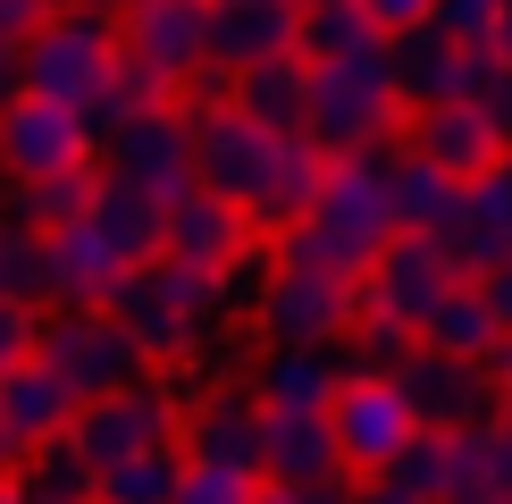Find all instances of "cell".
Wrapping results in <instances>:
<instances>
[{"mask_svg": "<svg viewBox=\"0 0 512 504\" xmlns=\"http://www.w3.org/2000/svg\"><path fill=\"white\" fill-rule=\"evenodd\" d=\"M496 51H504V59H512V0H504V34H496Z\"/></svg>", "mask_w": 512, "mask_h": 504, "instance_id": "cell-44", "label": "cell"}, {"mask_svg": "<svg viewBox=\"0 0 512 504\" xmlns=\"http://www.w3.org/2000/svg\"><path fill=\"white\" fill-rule=\"evenodd\" d=\"M261 429H269V404L252 387H202V404L185 412V454L252 462L261 471Z\"/></svg>", "mask_w": 512, "mask_h": 504, "instance_id": "cell-20", "label": "cell"}, {"mask_svg": "<svg viewBox=\"0 0 512 504\" xmlns=\"http://www.w3.org/2000/svg\"><path fill=\"white\" fill-rule=\"evenodd\" d=\"M252 320H261L269 345H345L361 328V278H336V269H311V261L277 252V278Z\"/></svg>", "mask_w": 512, "mask_h": 504, "instance_id": "cell-8", "label": "cell"}, {"mask_svg": "<svg viewBox=\"0 0 512 504\" xmlns=\"http://www.w3.org/2000/svg\"><path fill=\"white\" fill-rule=\"evenodd\" d=\"M420 345H429V353H454V362H496L512 336H504V320H496V303H487V286H479V278H462V286L429 311Z\"/></svg>", "mask_w": 512, "mask_h": 504, "instance_id": "cell-25", "label": "cell"}, {"mask_svg": "<svg viewBox=\"0 0 512 504\" xmlns=\"http://www.w3.org/2000/svg\"><path fill=\"white\" fill-rule=\"evenodd\" d=\"M429 34H445L454 51H496V34H504V0H437Z\"/></svg>", "mask_w": 512, "mask_h": 504, "instance_id": "cell-33", "label": "cell"}, {"mask_svg": "<svg viewBox=\"0 0 512 504\" xmlns=\"http://www.w3.org/2000/svg\"><path fill=\"white\" fill-rule=\"evenodd\" d=\"M303 9L311 0H210V76L202 84H227L277 51H303Z\"/></svg>", "mask_w": 512, "mask_h": 504, "instance_id": "cell-15", "label": "cell"}, {"mask_svg": "<svg viewBox=\"0 0 512 504\" xmlns=\"http://www.w3.org/2000/svg\"><path fill=\"white\" fill-rule=\"evenodd\" d=\"M227 101H236L244 118L277 126V135H311V59L277 51V59H261V68L227 76Z\"/></svg>", "mask_w": 512, "mask_h": 504, "instance_id": "cell-21", "label": "cell"}, {"mask_svg": "<svg viewBox=\"0 0 512 504\" xmlns=\"http://www.w3.org/2000/svg\"><path fill=\"white\" fill-rule=\"evenodd\" d=\"M471 269L454 261V244L445 236H395L387 252H378V269L361 278V320H378V328H429V311L454 294Z\"/></svg>", "mask_w": 512, "mask_h": 504, "instance_id": "cell-9", "label": "cell"}, {"mask_svg": "<svg viewBox=\"0 0 512 504\" xmlns=\"http://www.w3.org/2000/svg\"><path fill=\"white\" fill-rule=\"evenodd\" d=\"M479 286H487V303H496V320H504V336H512V261H504V269H487Z\"/></svg>", "mask_w": 512, "mask_h": 504, "instance_id": "cell-40", "label": "cell"}, {"mask_svg": "<svg viewBox=\"0 0 512 504\" xmlns=\"http://www.w3.org/2000/svg\"><path fill=\"white\" fill-rule=\"evenodd\" d=\"M26 93V42H0V110Z\"/></svg>", "mask_w": 512, "mask_h": 504, "instance_id": "cell-39", "label": "cell"}, {"mask_svg": "<svg viewBox=\"0 0 512 504\" xmlns=\"http://www.w3.org/2000/svg\"><path fill=\"white\" fill-rule=\"evenodd\" d=\"M51 9H84V0H51ZM101 9H118V0H101Z\"/></svg>", "mask_w": 512, "mask_h": 504, "instance_id": "cell-45", "label": "cell"}, {"mask_svg": "<svg viewBox=\"0 0 512 504\" xmlns=\"http://www.w3.org/2000/svg\"><path fill=\"white\" fill-rule=\"evenodd\" d=\"M504 429H512V387H504Z\"/></svg>", "mask_w": 512, "mask_h": 504, "instance_id": "cell-46", "label": "cell"}, {"mask_svg": "<svg viewBox=\"0 0 512 504\" xmlns=\"http://www.w3.org/2000/svg\"><path fill=\"white\" fill-rule=\"evenodd\" d=\"M68 168H101V135L76 101L17 93L0 110V177H68Z\"/></svg>", "mask_w": 512, "mask_h": 504, "instance_id": "cell-10", "label": "cell"}, {"mask_svg": "<svg viewBox=\"0 0 512 504\" xmlns=\"http://www.w3.org/2000/svg\"><path fill=\"white\" fill-rule=\"evenodd\" d=\"M403 84H395V42L370 59H328L311 68V143L328 160H361L403 135Z\"/></svg>", "mask_w": 512, "mask_h": 504, "instance_id": "cell-4", "label": "cell"}, {"mask_svg": "<svg viewBox=\"0 0 512 504\" xmlns=\"http://www.w3.org/2000/svg\"><path fill=\"white\" fill-rule=\"evenodd\" d=\"M261 471H269V479H303V488L345 479V454H336L328 412H269V429H261Z\"/></svg>", "mask_w": 512, "mask_h": 504, "instance_id": "cell-24", "label": "cell"}, {"mask_svg": "<svg viewBox=\"0 0 512 504\" xmlns=\"http://www.w3.org/2000/svg\"><path fill=\"white\" fill-rule=\"evenodd\" d=\"M445 504H512V429H504V420L454 437V479H445Z\"/></svg>", "mask_w": 512, "mask_h": 504, "instance_id": "cell-28", "label": "cell"}, {"mask_svg": "<svg viewBox=\"0 0 512 504\" xmlns=\"http://www.w3.org/2000/svg\"><path fill=\"white\" fill-rule=\"evenodd\" d=\"M261 479L252 462H210V454H185V479H177V504H261Z\"/></svg>", "mask_w": 512, "mask_h": 504, "instance_id": "cell-31", "label": "cell"}, {"mask_svg": "<svg viewBox=\"0 0 512 504\" xmlns=\"http://www.w3.org/2000/svg\"><path fill=\"white\" fill-rule=\"evenodd\" d=\"M261 504H353L345 479H319V488H303V479H261Z\"/></svg>", "mask_w": 512, "mask_h": 504, "instance_id": "cell-37", "label": "cell"}, {"mask_svg": "<svg viewBox=\"0 0 512 504\" xmlns=\"http://www.w3.org/2000/svg\"><path fill=\"white\" fill-rule=\"evenodd\" d=\"M277 278V236H252L236 261L219 269V294H227V311H261V294Z\"/></svg>", "mask_w": 512, "mask_h": 504, "instance_id": "cell-34", "label": "cell"}, {"mask_svg": "<svg viewBox=\"0 0 512 504\" xmlns=\"http://www.w3.org/2000/svg\"><path fill=\"white\" fill-rule=\"evenodd\" d=\"M93 194H101V168H68V177H0V227L51 236V227L84 219Z\"/></svg>", "mask_w": 512, "mask_h": 504, "instance_id": "cell-22", "label": "cell"}, {"mask_svg": "<svg viewBox=\"0 0 512 504\" xmlns=\"http://www.w3.org/2000/svg\"><path fill=\"white\" fill-rule=\"evenodd\" d=\"M9 471H26V446H17V437L0 429V479H9Z\"/></svg>", "mask_w": 512, "mask_h": 504, "instance_id": "cell-42", "label": "cell"}, {"mask_svg": "<svg viewBox=\"0 0 512 504\" xmlns=\"http://www.w3.org/2000/svg\"><path fill=\"white\" fill-rule=\"evenodd\" d=\"M42 17H51V0H0V42H26Z\"/></svg>", "mask_w": 512, "mask_h": 504, "instance_id": "cell-38", "label": "cell"}, {"mask_svg": "<svg viewBox=\"0 0 512 504\" xmlns=\"http://www.w3.org/2000/svg\"><path fill=\"white\" fill-rule=\"evenodd\" d=\"M118 42L168 93H194L210 76V0H118Z\"/></svg>", "mask_w": 512, "mask_h": 504, "instance_id": "cell-11", "label": "cell"}, {"mask_svg": "<svg viewBox=\"0 0 512 504\" xmlns=\"http://www.w3.org/2000/svg\"><path fill=\"white\" fill-rule=\"evenodd\" d=\"M353 504H412V496H403V488H395V479H378V488H361Z\"/></svg>", "mask_w": 512, "mask_h": 504, "instance_id": "cell-41", "label": "cell"}, {"mask_svg": "<svg viewBox=\"0 0 512 504\" xmlns=\"http://www.w3.org/2000/svg\"><path fill=\"white\" fill-rule=\"evenodd\" d=\"M336 387H345L336 345H269L261 362H252V395H261L269 412H328Z\"/></svg>", "mask_w": 512, "mask_h": 504, "instance_id": "cell-19", "label": "cell"}, {"mask_svg": "<svg viewBox=\"0 0 512 504\" xmlns=\"http://www.w3.org/2000/svg\"><path fill=\"white\" fill-rule=\"evenodd\" d=\"M42 252H51V303H110V286L135 269V261H126V252L93 227V210L68 219V227H51Z\"/></svg>", "mask_w": 512, "mask_h": 504, "instance_id": "cell-18", "label": "cell"}, {"mask_svg": "<svg viewBox=\"0 0 512 504\" xmlns=\"http://www.w3.org/2000/svg\"><path fill=\"white\" fill-rule=\"evenodd\" d=\"M361 9H370L378 17V34H420V26H429V17H437V0H361Z\"/></svg>", "mask_w": 512, "mask_h": 504, "instance_id": "cell-36", "label": "cell"}, {"mask_svg": "<svg viewBox=\"0 0 512 504\" xmlns=\"http://www.w3.org/2000/svg\"><path fill=\"white\" fill-rule=\"evenodd\" d=\"M42 353V303H26V294H0V370L34 362Z\"/></svg>", "mask_w": 512, "mask_h": 504, "instance_id": "cell-35", "label": "cell"}, {"mask_svg": "<svg viewBox=\"0 0 512 504\" xmlns=\"http://www.w3.org/2000/svg\"><path fill=\"white\" fill-rule=\"evenodd\" d=\"M227 311V294L210 269L194 261H177V252H160V261H135L126 278L110 286V320L135 336L143 353H152V370L168 362H194V345H202V328Z\"/></svg>", "mask_w": 512, "mask_h": 504, "instance_id": "cell-3", "label": "cell"}, {"mask_svg": "<svg viewBox=\"0 0 512 504\" xmlns=\"http://www.w3.org/2000/svg\"><path fill=\"white\" fill-rule=\"evenodd\" d=\"M412 152L437 160L445 177L479 185V177H496L512 160V126H504L496 101H429V110L412 118Z\"/></svg>", "mask_w": 512, "mask_h": 504, "instance_id": "cell-14", "label": "cell"}, {"mask_svg": "<svg viewBox=\"0 0 512 504\" xmlns=\"http://www.w3.org/2000/svg\"><path fill=\"white\" fill-rule=\"evenodd\" d=\"M328 429H336V454H345L353 479H387L429 437V420L412 412V395H403L395 370H345V387L328 404Z\"/></svg>", "mask_w": 512, "mask_h": 504, "instance_id": "cell-6", "label": "cell"}, {"mask_svg": "<svg viewBox=\"0 0 512 504\" xmlns=\"http://www.w3.org/2000/svg\"><path fill=\"white\" fill-rule=\"evenodd\" d=\"M445 244H454V261L471 269V278H487V269L512 261V160L462 194V219H454V236H445Z\"/></svg>", "mask_w": 512, "mask_h": 504, "instance_id": "cell-23", "label": "cell"}, {"mask_svg": "<svg viewBox=\"0 0 512 504\" xmlns=\"http://www.w3.org/2000/svg\"><path fill=\"white\" fill-rule=\"evenodd\" d=\"M395 236H403L395 185H387V168L361 152V160H328V185H319L311 210L277 236V252H286V261H311V269H336V278H370L378 252Z\"/></svg>", "mask_w": 512, "mask_h": 504, "instance_id": "cell-2", "label": "cell"}, {"mask_svg": "<svg viewBox=\"0 0 512 504\" xmlns=\"http://www.w3.org/2000/svg\"><path fill=\"white\" fill-rule=\"evenodd\" d=\"M42 362L68 378L84 404L135 387V378H152V353L110 320V303H59V311H42Z\"/></svg>", "mask_w": 512, "mask_h": 504, "instance_id": "cell-7", "label": "cell"}, {"mask_svg": "<svg viewBox=\"0 0 512 504\" xmlns=\"http://www.w3.org/2000/svg\"><path fill=\"white\" fill-rule=\"evenodd\" d=\"M101 177L143 185V194L177 202L185 185H194V118H185L177 101H152V110H135L126 126H110V143H101Z\"/></svg>", "mask_w": 512, "mask_h": 504, "instance_id": "cell-12", "label": "cell"}, {"mask_svg": "<svg viewBox=\"0 0 512 504\" xmlns=\"http://www.w3.org/2000/svg\"><path fill=\"white\" fill-rule=\"evenodd\" d=\"M387 185H395V219H403V236H454L462 194H471L462 177H445V168L420 160V152L387 160Z\"/></svg>", "mask_w": 512, "mask_h": 504, "instance_id": "cell-26", "label": "cell"}, {"mask_svg": "<svg viewBox=\"0 0 512 504\" xmlns=\"http://www.w3.org/2000/svg\"><path fill=\"white\" fill-rule=\"evenodd\" d=\"M0 504H26V479H17V471L0 479Z\"/></svg>", "mask_w": 512, "mask_h": 504, "instance_id": "cell-43", "label": "cell"}, {"mask_svg": "<svg viewBox=\"0 0 512 504\" xmlns=\"http://www.w3.org/2000/svg\"><path fill=\"white\" fill-rule=\"evenodd\" d=\"M177 479H185V446H143L101 471L93 504H177Z\"/></svg>", "mask_w": 512, "mask_h": 504, "instance_id": "cell-30", "label": "cell"}, {"mask_svg": "<svg viewBox=\"0 0 512 504\" xmlns=\"http://www.w3.org/2000/svg\"><path fill=\"white\" fill-rule=\"evenodd\" d=\"M387 479H395V488L412 496V504H445V479H454V437H445V429H429V437H420V446L403 454Z\"/></svg>", "mask_w": 512, "mask_h": 504, "instance_id": "cell-32", "label": "cell"}, {"mask_svg": "<svg viewBox=\"0 0 512 504\" xmlns=\"http://www.w3.org/2000/svg\"><path fill=\"white\" fill-rule=\"evenodd\" d=\"M76 412H84V395L42 362V353H34V362H17V370H0V429H9L26 454L59 446V437L76 429Z\"/></svg>", "mask_w": 512, "mask_h": 504, "instance_id": "cell-16", "label": "cell"}, {"mask_svg": "<svg viewBox=\"0 0 512 504\" xmlns=\"http://www.w3.org/2000/svg\"><path fill=\"white\" fill-rule=\"evenodd\" d=\"M93 227L126 252V261H160V252H168V202H160V194H143V185L101 177V194H93Z\"/></svg>", "mask_w": 512, "mask_h": 504, "instance_id": "cell-27", "label": "cell"}, {"mask_svg": "<svg viewBox=\"0 0 512 504\" xmlns=\"http://www.w3.org/2000/svg\"><path fill=\"white\" fill-rule=\"evenodd\" d=\"M126 42H118V9L84 0V9H51L42 26L26 34V93H51V101H101V84L118 76Z\"/></svg>", "mask_w": 512, "mask_h": 504, "instance_id": "cell-5", "label": "cell"}, {"mask_svg": "<svg viewBox=\"0 0 512 504\" xmlns=\"http://www.w3.org/2000/svg\"><path fill=\"white\" fill-rule=\"evenodd\" d=\"M496 110H504V126H512V93H504V101H496Z\"/></svg>", "mask_w": 512, "mask_h": 504, "instance_id": "cell-47", "label": "cell"}, {"mask_svg": "<svg viewBox=\"0 0 512 504\" xmlns=\"http://www.w3.org/2000/svg\"><path fill=\"white\" fill-rule=\"evenodd\" d=\"M185 118H194V185L227 194L261 236H286L328 185V152L311 135H277V126L244 118L227 93H202Z\"/></svg>", "mask_w": 512, "mask_h": 504, "instance_id": "cell-1", "label": "cell"}, {"mask_svg": "<svg viewBox=\"0 0 512 504\" xmlns=\"http://www.w3.org/2000/svg\"><path fill=\"white\" fill-rule=\"evenodd\" d=\"M252 236H261V227H252L227 194H210V185H185V194L168 202V252H177V261H194V269H210V278H219V269L236 261Z\"/></svg>", "mask_w": 512, "mask_h": 504, "instance_id": "cell-17", "label": "cell"}, {"mask_svg": "<svg viewBox=\"0 0 512 504\" xmlns=\"http://www.w3.org/2000/svg\"><path fill=\"white\" fill-rule=\"evenodd\" d=\"M387 51V34H378V17L361 9V0H311L303 9V59L311 68H328V59H370Z\"/></svg>", "mask_w": 512, "mask_h": 504, "instance_id": "cell-29", "label": "cell"}, {"mask_svg": "<svg viewBox=\"0 0 512 504\" xmlns=\"http://www.w3.org/2000/svg\"><path fill=\"white\" fill-rule=\"evenodd\" d=\"M395 378H403V395H412V412L429 420V429H445V437H471L487 420H504V378L487 362H454V353L420 345Z\"/></svg>", "mask_w": 512, "mask_h": 504, "instance_id": "cell-13", "label": "cell"}]
</instances>
